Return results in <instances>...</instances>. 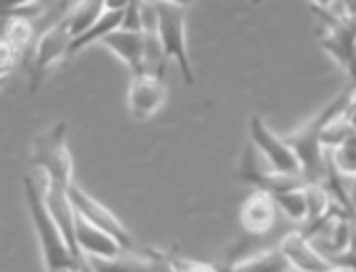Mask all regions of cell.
<instances>
[{
    "label": "cell",
    "mask_w": 356,
    "mask_h": 272,
    "mask_svg": "<svg viewBox=\"0 0 356 272\" xmlns=\"http://www.w3.org/2000/svg\"><path fill=\"white\" fill-rule=\"evenodd\" d=\"M74 239H76L79 257H87L89 267L95 265V262H112V259H120L127 252L118 237H112L110 232L95 227L92 221L82 219V216H76Z\"/></svg>",
    "instance_id": "8"
},
{
    "label": "cell",
    "mask_w": 356,
    "mask_h": 272,
    "mask_svg": "<svg viewBox=\"0 0 356 272\" xmlns=\"http://www.w3.org/2000/svg\"><path fill=\"white\" fill-rule=\"evenodd\" d=\"M163 3H176V6H191V3H193V0H163Z\"/></svg>",
    "instance_id": "26"
},
{
    "label": "cell",
    "mask_w": 356,
    "mask_h": 272,
    "mask_svg": "<svg viewBox=\"0 0 356 272\" xmlns=\"http://www.w3.org/2000/svg\"><path fill=\"white\" fill-rule=\"evenodd\" d=\"M102 15V0H74L67 13V26L72 38L84 33Z\"/></svg>",
    "instance_id": "17"
},
{
    "label": "cell",
    "mask_w": 356,
    "mask_h": 272,
    "mask_svg": "<svg viewBox=\"0 0 356 272\" xmlns=\"http://www.w3.org/2000/svg\"><path fill=\"white\" fill-rule=\"evenodd\" d=\"M237 178L245 181V184H250L252 189H262V191L273 193V196L275 193L305 186V178L300 176V173H277V170H273L270 166H260V163H257V150H254L252 143H250V145L245 147V153H242Z\"/></svg>",
    "instance_id": "7"
},
{
    "label": "cell",
    "mask_w": 356,
    "mask_h": 272,
    "mask_svg": "<svg viewBox=\"0 0 356 272\" xmlns=\"http://www.w3.org/2000/svg\"><path fill=\"white\" fill-rule=\"evenodd\" d=\"M23 193H26V204H29L31 221L36 229L38 244H41V255H44L46 270H79L84 267L79 259L72 255L67 239L59 232L51 211L44 201V186L33 181V176H23Z\"/></svg>",
    "instance_id": "1"
},
{
    "label": "cell",
    "mask_w": 356,
    "mask_h": 272,
    "mask_svg": "<svg viewBox=\"0 0 356 272\" xmlns=\"http://www.w3.org/2000/svg\"><path fill=\"white\" fill-rule=\"evenodd\" d=\"M351 133H354V130H351L349 122H346V118H343V110L336 112V115H331V118L323 122V127H321V147H323V153L339 147Z\"/></svg>",
    "instance_id": "21"
},
{
    "label": "cell",
    "mask_w": 356,
    "mask_h": 272,
    "mask_svg": "<svg viewBox=\"0 0 356 272\" xmlns=\"http://www.w3.org/2000/svg\"><path fill=\"white\" fill-rule=\"evenodd\" d=\"M250 143L273 170H277V173H300V161H298L296 150L285 143L282 135L273 133L260 115L250 118Z\"/></svg>",
    "instance_id": "6"
},
{
    "label": "cell",
    "mask_w": 356,
    "mask_h": 272,
    "mask_svg": "<svg viewBox=\"0 0 356 272\" xmlns=\"http://www.w3.org/2000/svg\"><path fill=\"white\" fill-rule=\"evenodd\" d=\"M41 186H44L46 206H49V211H51V216H54V221H56L59 232L64 234V239H67L69 250H72V255H74V257L79 259L84 267H87V262L79 257V250H76V239H74L76 211H74V206H72V201H69V196H67V189H56V186L46 184V181Z\"/></svg>",
    "instance_id": "13"
},
{
    "label": "cell",
    "mask_w": 356,
    "mask_h": 272,
    "mask_svg": "<svg viewBox=\"0 0 356 272\" xmlns=\"http://www.w3.org/2000/svg\"><path fill=\"white\" fill-rule=\"evenodd\" d=\"M122 23V13H112V10H102V15L97 18L92 26H89L84 33H79V36H74L72 41H69V51H67V59H72V56H76V54L82 51V49H87V46L92 44H99L110 31H115Z\"/></svg>",
    "instance_id": "15"
},
{
    "label": "cell",
    "mask_w": 356,
    "mask_h": 272,
    "mask_svg": "<svg viewBox=\"0 0 356 272\" xmlns=\"http://www.w3.org/2000/svg\"><path fill=\"white\" fill-rule=\"evenodd\" d=\"M234 270H293L288 262V257L280 252V247H262L250 257L239 259Z\"/></svg>",
    "instance_id": "18"
},
{
    "label": "cell",
    "mask_w": 356,
    "mask_h": 272,
    "mask_svg": "<svg viewBox=\"0 0 356 272\" xmlns=\"http://www.w3.org/2000/svg\"><path fill=\"white\" fill-rule=\"evenodd\" d=\"M328 158H331L334 168L339 170L343 178H351V181H354L356 178V133H351L339 147L328 150Z\"/></svg>",
    "instance_id": "22"
},
{
    "label": "cell",
    "mask_w": 356,
    "mask_h": 272,
    "mask_svg": "<svg viewBox=\"0 0 356 272\" xmlns=\"http://www.w3.org/2000/svg\"><path fill=\"white\" fill-rule=\"evenodd\" d=\"M165 97H168V92H165L163 77L145 72L133 74V81H130V89H127V110H130L133 120L148 122L165 104Z\"/></svg>",
    "instance_id": "9"
},
{
    "label": "cell",
    "mask_w": 356,
    "mask_h": 272,
    "mask_svg": "<svg viewBox=\"0 0 356 272\" xmlns=\"http://www.w3.org/2000/svg\"><path fill=\"white\" fill-rule=\"evenodd\" d=\"M305 221L303 224H311V221H318L323 216L331 214V191L326 189V184H305Z\"/></svg>",
    "instance_id": "20"
},
{
    "label": "cell",
    "mask_w": 356,
    "mask_h": 272,
    "mask_svg": "<svg viewBox=\"0 0 356 272\" xmlns=\"http://www.w3.org/2000/svg\"><path fill=\"white\" fill-rule=\"evenodd\" d=\"M165 64H168V56L158 38V31H143V72L163 77Z\"/></svg>",
    "instance_id": "19"
},
{
    "label": "cell",
    "mask_w": 356,
    "mask_h": 272,
    "mask_svg": "<svg viewBox=\"0 0 356 272\" xmlns=\"http://www.w3.org/2000/svg\"><path fill=\"white\" fill-rule=\"evenodd\" d=\"M277 247H280V252L288 257V262H290L293 270H305V272L334 270L331 262H328V257H323V255L316 250V244L300 234V229L288 232V234L277 242Z\"/></svg>",
    "instance_id": "12"
},
{
    "label": "cell",
    "mask_w": 356,
    "mask_h": 272,
    "mask_svg": "<svg viewBox=\"0 0 356 272\" xmlns=\"http://www.w3.org/2000/svg\"><path fill=\"white\" fill-rule=\"evenodd\" d=\"M67 196H69V201H72V206H74L76 216H82V219L92 221L95 227L104 229V232H110L112 237H118L125 250H130V247H133V237H130V232L125 229V224H122V221H120L118 216L107 209V206L99 204L95 196H89V193L82 191L76 184L69 186Z\"/></svg>",
    "instance_id": "10"
},
{
    "label": "cell",
    "mask_w": 356,
    "mask_h": 272,
    "mask_svg": "<svg viewBox=\"0 0 356 272\" xmlns=\"http://www.w3.org/2000/svg\"><path fill=\"white\" fill-rule=\"evenodd\" d=\"M343 118H346V122H349V127L356 133V99H351V104L343 110Z\"/></svg>",
    "instance_id": "24"
},
{
    "label": "cell",
    "mask_w": 356,
    "mask_h": 272,
    "mask_svg": "<svg viewBox=\"0 0 356 272\" xmlns=\"http://www.w3.org/2000/svg\"><path fill=\"white\" fill-rule=\"evenodd\" d=\"M3 38L13 46L18 56L33 49L36 44V29H33V18L29 15H8L6 26H3Z\"/></svg>",
    "instance_id": "16"
},
{
    "label": "cell",
    "mask_w": 356,
    "mask_h": 272,
    "mask_svg": "<svg viewBox=\"0 0 356 272\" xmlns=\"http://www.w3.org/2000/svg\"><path fill=\"white\" fill-rule=\"evenodd\" d=\"M67 130L69 125L61 120L46 133H41L33 140V150H31V166L33 170L44 173L46 184L56 186V189H69L74 184V161L67 145Z\"/></svg>",
    "instance_id": "2"
},
{
    "label": "cell",
    "mask_w": 356,
    "mask_h": 272,
    "mask_svg": "<svg viewBox=\"0 0 356 272\" xmlns=\"http://www.w3.org/2000/svg\"><path fill=\"white\" fill-rule=\"evenodd\" d=\"M275 204H277V211H282L290 221L296 224H303L305 221V193L303 186L300 189H290V191L275 193Z\"/></svg>",
    "instance_id": "23"
},
{
    "label": "cell",
    "mask_w": 356,
    "mask_h": 272,
    "mask_svg": "<svg viewBox=\"0 0 356 272\" xmlns=\"http://www.w3.org/2000/svg\"><path fill=\"white\" fill-rule=\"evenodd\" d=\"M331 6H334V0H311V8H323V10H328Z\"/></svg>",
    "instance_id": "25"
},
{
    "label": "cell",
    "mask_w": 356,
    "mask_h": 272,
    "mask_svg": "<svg viewBox=\"0 0 356 272\" xmlns=\"http://www.w3.org/2000/svg\"><path fill=\"white\" fill-rule=\"evenodd\" d=\"M104 49H110L130 74H143V31H130L118 26L99 41Z\"/></svg>",
    "instance_id": "14"
},
{
    "label": "cell",
    "mask_w": 356,
    "mask_h": 272,
    "mask_svg": "<svg viewBox=\"0 0 356 272\" xmlns=\"http://www.w3.org/2000/svg\"><path fill=\"white\" fill-rule=\"evenodd\" d=\"M252 3H257V6H260V3H262V0H252Z\"/></svg>",
    "instance_id": "28"
},
{
    "label": "cell",
    "mask_w": 356,
    "mask_h": 272,
    "mask_svg": "<svg viewBox=\"0 0 356 272\" xmlns=\"http://www.w3.org/2000/svg\"><path fill=\"white\" fill-rule=\"evenodd\" d=\"M69 41H72V33H69L67 26V15L61 18L59 23H54L51 29H46L41 36H36V44L31 49V59H29V92L36 95L41 84H44L46 74L54 64L67 59L69 51Z\"/></svg>",
    "instance_id": "4"
},
{
    "label": "cell",
    "mask_w": 356,
    "mask_h": 272,
    "mask_svg": "<svg viewBox=\"0 0 356 272\" xmlns=\"http://www.w3.org/2000/svg\"><path fill=\"white\" fill-rule=\"evenodd\" d=\"M8 77H10V72H8V69H3V67H0V84H3V81H6Z\"/></svg>",
    "instance_id": "27"
},
{
    "label": "cell",
    "mask_w": 356,
    "mask_h": 272,
    "mask_svg": "<svg viewBox=\"0 0 356 272\" xmlns=\"http://www.w3.org/2000/svg\"><path fill=\"white\" fill-rule=\"evenodd\" d=\"M158 38L163 44L168 61H176L186 84H193V67L188 56V41H186V8L176 3L158 0Z\"/></svg>",
    "instance_id": "3"
},
{
    "label": "cell",
    "mask_w": 356,
    "mask_h": 272,
    "mask_svg": "<svg viewBox=\"0 0 356 272\" xmlns=\"http://www.w3.org/2000/svg\"><path fill=\"white\" fill-rule=\"evenodd\" d=\"M313 13L321 15V21H323V26H321V31H318L323 51L331 54L336 64L346 72V77H349V87L356 92V38L351 36V31L346 29L341 21H336L328 10H323V8H313Z\"/></svg>",
    "instance_id": "5"
},
{
    "label": "cell",
    "mask_w": 356,
    "mask_h": 272,
    "mask_svg": "<svg viewBox=\"0 0 356 272\" xmlns=\"http://www.w3.org/2000/svg\"><path fill=\"white\" fill-rule=\"evenodd\" d=\"M277 219V204L273 193L254 189L239 209V224L247 234H270Z\"/></svg>",
    "instance_id": "11"
}]
</instances>
